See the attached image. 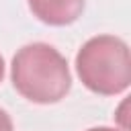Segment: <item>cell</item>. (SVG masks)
<instances>
[{
  "instance_id": "6da1fadb",
  "label": "cell",
  "mask_w": 131,
  "mask_h": 131,
  "mask_svg": "<svg viewBox=\"0 0 131 131\" xmlns=\"http://www.w3.org/2000/svg\"><path fill=\"white\" fill-rule=\"evenodd\" d=\"M12 84L20 96L37 104H53L72 88L66 57L49 43H29L16 51L10 70Z\"/></svg>"
},
{
  "instance_id": "7a4b0ae2",
  "label": "cell",
  "mask_w": 131,
  "mask_h": 131,
  "mask_svg": "<svg viewBox=\"0 0 131 131\" xmlns=\"http://www.w3.org/2000/svg\"><path fill=\"white\" fill-rule=\"evenodd\" d=\"M76 72L88 90L102 96L121 94L131 84L129 45L115 35H96L80 47Z\"/></svg>"
},
{
  "instance_id": "3957f363",
  "label": "cell",
  "mask_w": 131,
  "mask_h": 131,
  "mask_svg": "<svg viewBox=\"0 0 131 131\" xmlns=\"http://www.w3.org/2000/svg\"><path fill=\"white\" fill-rule=\"evenodd\" d=\"M33 16L51 27H66L80 18L86 0H27Z\"/></svg>"
},
{
  "instance_id": "277c9868",
  "label": "cell",
  "mask_w": 131,
  "mask_h": 131,
  "mask_svg": "<svg viewBox=\"0 0 131 131\" xmlns=\"http://www.w3.org/2000/svg\"><path fill=\"white\" fill-rule=\"evenodd\" d=\"M0 131H14L10 115L6 111H2V108H0Z\"/></svg>"
},
{
  "instance_id": "5b68a950",
  "label": "cell",
  "mask_w": 131,
  "mask_h": 131,
  "mask_svg": "<svg viewBox=\"0 0 131 131\" xmlns=\"http://www.w3.org/2000/svg\"><path fill=\"white\" fill-rule=\"evenodd\" d=\"M125 108H127V100H123V104L119 106V113H117V117H119V121H121V129H123V131H127V121H125Z\"/></svg>"
},
{
  "instance_id": "8992f818",
  "label": "cell",
  "mask_w": 131,
  "mask_h": 131,
  "mask_svg": "<svg viewBox=\"0 0 131 131\" xmlns=\"http://www.w3.org/2000/svg\"><path fill=\"white\" fill-rule=\"evenodd\" d=\"M86 131H123V129H113V127H90Z\"/></svg>"
},
{
  "instance_id": "52a82bcc",
  "label": "cell",
  "mask_w": 131,
  "mask_h": 131,
  "mask_svg": "<svg viewBox=\"0 0 131 131\" xmlns=\"http://www.w3.org/2000/svg\"><path fill=\"white\" fill-rule=\"evenodd\" d=\"M2 78H4V57L0 55V82H2Z\"/></svg>"
}]
</instances>
